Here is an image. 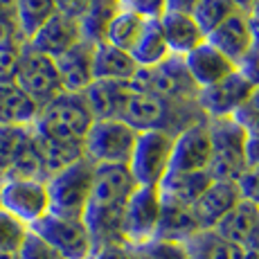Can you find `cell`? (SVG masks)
Listing matches in <instances>:
<instances>
[{"label":"cell","instance_id":"cell-1","mask_svg":"<svg viewBox=\"0 0 259 259\" xmlns=\"http://www.w3.org/2000/svg\"><path fill=\"white\" fill-rule=\"evenodd\" d=\"M131 171L126 165H99L95 167V181L88 198V207L83 212L91 239L97 246L124 241L122 239V219L124 207L136 189Z\"/></svg>","mask_w":259,"mask_h":259},{"label":"cell","instance_id":"cell-2","mask_svg":"<svg viewBox=\"0 0 259 259\" xmlns=\"http://www.w3.org/2000/svg\"><path fill=\"white\" fill-rule=\"evenodd\" d=\"M207 131L212 142V158L207 174L212 181L237 183L239 176L246 171V144L248 133L235 117H219L207 119Z\"/></svg>","mask_w":259,"mask_h":259},{"label":"cell","instance_id":"cell-3","mask_svg":"<svg viewBox=\"0 0 259 259\" xmlns=\"http://www.w3.org/2000/svg\"><path fill=\"white\" fill-rule=\"evenodd\" d=\"M93 122L95 119L88 111L83 95L61 93L46 106H41L38 119L34 124V133L43 138H52V140L83 142Z\"/></svg>","mask_w":259,"mask_h":259},{"label":"cell","instance_id":"cell-4","mask_svg":"<svg viewBox=\"0 0 259 259\" xmlns=\"http://www.w3.org/2000/svg\"><path fill=\"white\" fill-rule=\"evenodd\" d=\"M128 83L136 93L156 95L174 104H196L198 88L189 77L183 57H169L153 68H138Z\"/></svg>","mask_w":259,"mask_h":259},{"label":"cell","instance_id":"cell-5","mask_svg":"<svg viewBox=\"0 0 259 259\" xmlns=\"http://www.w3.org/2000/svg\"><path fill=\"white\" fill-rule=\"evenodd\" d=\"M95 167L97 165H93L88 158H81L63 171L50 176L46 181L50 212L59 214V217L83 219L95 181Z\"/></svg>","mask_w":259,"mask_h":259},{"label":"cell","instance_id":"cell-6","mask_svg":"<svg viewBox=\"0 0 259 259\" xmlns=\"http://www.w3.org/2000/svg\"><path fill=\"white\" fill-rule=\"evenodd\" d=\"M138 131L122 119H95L83 138V153L93 165H128Z\"/></svg>","mask_w":259,"mask_h":259},{"label":"cell","instance_id":"cell-7","mask_svg":"<svg viewBox=\"0 0 259 259\" xmlns=\"http://www.w3.org/2000/svg\"><path fill=\"white\" fill-rule=\"evenodd\" d=\"M29 232L46 241L61 259H91L95 250L83 219L59 217V214L48 212L34 226H29Z\"/></svg>","mask_w":259,"mask_h":259},{"label":"cell","instance_id":"cell-8","mask_svg":"<svg viewBox=\"0 0 259 259\" xmlns=\"http://www.w3.org/2000/svg\"><path fill=\"white\" fill-rule=\"evenodd\" d=\"M174 136L167 131H142L138 133L136 147H133L128 171H131L136 185L140 187H158L169 171V158H171Z\"/></svg>","mask_w":259,"mask_h":259},{"label":"cell","instance_id":"cell-9","mask_svg":"<svg viewBox=\"0 0 259 259\" xmlns=\"http://www.w3.org/2000/svg\"><path fill=\"white\" fill-rule=\"evenodd\" d=\"M14 83H16L23 93H27L38 106H46L48 102H52L54 97H59V95L63 93L54 59L36 52V50L29 48L27 43L21 48Z\"/></svg>","mask_w":259,"mask_h":259},{"label":"cell","instance_id":"cell-10","mask_svg":"<svg viewBox=\"0 0 259 259\" xmlns=\"http://www.w3.org/2000/svg\"><path fill=\"white\" fill-rule=\"evenodd\" d=\"M0 210L16 217L25 226H34L50 212L46 181L0 178Z\"/></svg>","mask_w":259,"mask_h":259},{"label":"cell","instance_id":"cell-11","mask_svg":"<svg viewBox=\"0 0 259 259\" xmlns=\"http://www.w3.org/2000/svg\"><path fill=\"white\" fill-rule=\"evenodd\" d=\"M162 198L158 187H140L133 189L122 219V239L131 246H140L156 237L158 221H160Z\"/></svg>","mask_w":259,"mask_h":259},{"label":"cell","instance_id":"cell-12","mask_svg":"<svg viewBox=\"0 0 259 259\" xmlns=\"http://www.w3.org/2000/svg\"><path fill=\"white\" fill-rule=\"evenodd\" d=\"M252 91H255L252 81L241 70H237L214 86L201 88L196 95V108L205 119L235 117L239 108L248 102Z\"/></svg>","mask_w":259,"mask_h":259},{"label":"cell","instance_id":"cell-13","mask_svg":"<svg viewBox=\"0 0 259 259\" xmlns=\"http://www.w3.org/2000/svg\"><path fill=\"white\" fill-rule=\"evenodd\" d=\"M212 158V142L207 131V119L194 122L174 136L169 171H207ZM167 171V174H169Z\"/></svg>","mask_w":259,"mask_h":259},{"label":"cell","instance_id":"cell-14","mask_svg":"<svg viewBox=\"0 0 259 259\" xmlns=\"http://www.w3.org/2000/svg\"><path fill=\"white\" fill-rule=\"evenodd\" d=\"M219 52H223L235 66L241 68V63L250 57L255 50V32H252L250 16L243 9H237L230 18H226L217 29L207 36Z\"/></svg>","mask_w":259,"mask_h":259},{"label":"cell","instance_id":"cell-15","mask_svg":"<svg viewBox=\"0 0 259 259\" xmlns=\"http://www.w3.org/2000/svg\"><path fill=\"white\" fill-rule=\"evenodd\" d=\"M81 41H83V34H81V23H79V18H70V16H66V14H54V16L29 38L27 46L34 48L36 52L46 54L50 59H57Z\"/></svg>","mask_w":259,"mask_h":259},{"label":"cell","instance_id":"cell-16","mask_svg":"<svg viewBox=\"0 0 259 259\" xmlns=\"http://www.w3.org/2000/svg\"><path fill=\"white\" fill-rule=\"evenodd\" d=\"M183 61H185L189 77L196 83L198 91L214 86V83L223 81L226 77H230V74L239 70V66H235L223 52H219L207 38L198 48H194L189 54H185Z\"/></svg>","mask_w":259,"mask_h":259},{"label":"cell","instance_id":"cell-17","mask_svg":"<svg viewBox=\"0 0 259 259\" xmlns=\"http://www.w3.org/2000/svg\"><path fill=\"white\" fill-rule=\"evenodd\" d=\"M241 201V194L237 189V183L228 181H212V185L203 192V196L192 205V212L196 217L201 230H214L221 223L237 203Z\"/></svg>","mask_w":259,"mask_h":259},{"label":"cell","instance_id":"cell-18","mask_svg":"<svg viewBox=\"0 0 259 259\" xmlns=\"http://www.w3.org/2000/svg\"><path fill=\"white\" fill-rule=\"evenodd\" d=\"M93 54H95L93 43L81 41L74 48L68 50L66 54L54 59L63 93L81 95L95 81L93 79Z\"/></svg>","mask_w":259,"mask_h":259},{"label":"cell","instance_id":"cell-19","mask_svg":"<svg viewBox=\"0 0 259 259\" xmlns=\"http://www.w3.org/2000/svg\"><path fill=\"white\" fill-rule=\"evenodd\" d=\"M158 23H160L162 36H165L171 57H185L205 41V34L201 32V27L192 18V14L165 12L158 18Z\"/></svg>","mask_w":259,"mask_h":259},{"label":"cell","instance_id":"cell-20","mask_svg":"<svg viewBox=\"0 0 259 259\" xmlns=\"http://www.w3.org/2000/svg\"><path fill=\"white\" fill-rule=\"evenodd\" d=\"M88 104L93 119H119L126 97L131 95V83L126 81H93L81 93Z\"/></svg>","mask_w":259,"mask_h":259},{"label":"cell","instance_id":"cell-21","mask_svg":"<svg viewBox=\"0 0 259 259\" xmlns=\"http://www.w3.org/2000/svg\"><path fill=\"white\" fill-rule=\"evenodd\" d=\"M210 185L212 176L207 171H169L158 185V192H160L162 201L192 207Z\"/></svg>","mask_w":259,"mask_h":259},{"label":"cell","instance_id":"cell-22","mask_svg":"<svg viewBox=\"0 0 259 259\" xmlns=\"http://www.w3.org/2000/svg\"><path fill=\"white\" fill-rule=\"evenodd\" d=\"M138 72V63L124 50L111 43L95 46L93 54V79L95 81H131Z\"/></svg>","mask_w":259,"mask_h":259},{"label":"cell","instance_id":"cell-23","mask_svg":"<svg viewBox=\"0 0 259 259\" xmlns=\"http://www.w3.org/2000/svg\"><path fill=\"white\" fill-rule=\"evenodd\" d=\"M38 113H41V106L16 83L0 86V126L29 128L36 124Z\"/></svg>","mask_w":259,"mask_h":259},{"label":"cell","instance_id":"cell-24","mask_svg":"<svg viewBox=\"0 0 259 259\" xmlns=\"http://www.w3.org/2000/svg\"><path fill=\"white\" fill-rule=\"evenodd\" d=\"M183 246L189 259H250L246 248L219 235L217 230H198Z\"/></svg>","mask_w":259,"mask_h":259},{"label":"cell","instance_id":"cell-25","mask_svg":"<svg viewBox=\"0 0 259 259\" xmlns=\"http://www.w3.org/2000/svg\"><path fill=\"white\" fill-rule=\"evenodd\" d=\"M34 131V126H32ZM34 142H36L38 156L43 162V174L46 181L54 174L63 171L66 167L79 162L81 158H86L83 153V142H66V140H52V138H43L38 133H34Z\"/></svg>","mask_w":259,"mask_h":259},{"label":"cell","instance_id":"cell-26","mask_svg":"<svg viewBox=\"0 0 259 259\" xmlns=\"http://www.w3.org/2000/svg\"><path fill=\"white\" fill-rule=\"evenodd\" d=\"M198 230H201V226H198L192 207L162 201L160 221H158V230H156V237L153 239H167V241L185 243L187 239H192Z\"/></svg>","mask_w":259,"mask_h":259},{"label":"cell","instance_id":"cell-27","mask_svg":"<svg viewBox=\"0 0 259 259\" xmlns=\"http://www.w3.org/2000/svg\"><path fill=\"white\" fill-rule=\"evenodd\" d=\"M119 9H122L119 0H91L88 9L83 12V16L79 18L83 41L93 43V46L106 43L108 27H111L113 18L119 14Z\"/></svg>","mask_w":259,"mask_h":259},{"label":"cell","instance_id":"cell-28","mask_svg":"<svg viewBox=\"0 0 259 259\" xmlns=\"http://www.w3.org/2000/svg\"><path fill=\"white\" fill-rule=\"evenodd\" d=\"M257 223H259V205L241 198V201L221 219V223H219L214 230L226 239H230V241L246 248L248 239H250L252 230L257 228Z\"/></svg>","mask_w":259,"mask_h":259},{"label":"cell","instance_id":"cell-29","mask_svg":"<svg viewBox=\"0 0 259 259\" xmlns=\"http://www.w3.org/2000/svg\"><path fill=\"white\" fill-rule=\"evenodd\" d=\"M128 54H131L133 61L138 63V68H153L171 57L165 36H162L160 23L147 21V27H144V32L140 34L138 43L133 46V50Z\"/></svg>","mask_w":259,"mask_h":259},{"label":"cell","instance_id":"cell-30","mask_svg":"<svg viewBox=\"0 0 259 259\" xmlns=\"http://www.w3.org/2000/svg\"><path fill=\"white\" fill-rule=\"evenodd\" d=\"M147 21L149 18L140 16L136 9L122 7L117 16L113 18L111 27H108L106 43L124 50V52H131L133 46L138 43V38H140V34L144 32V27H147Z\"/></svg>","mask_w":259,"mask_h":259},{"label":"cell","instance_id":"cell-31","mask_svg":"<svg viewBox=\"0 0 259 259\" xmlns=\"http://www.w3.org/2000/svg\"><path fill=\"white\" fill-rule=\"evenodd\" d=\"M57 14L52 0H16V25L23 43H27Z\"/></svg>","mask_w":259,"mask_h":259},{"label":"cell","instance_id":"cell-32","mask_svg":"<svg viewBox=\"0 0 259 259\" xmlns=\"http://www.w3.org/2000/svg\"><path fill=\"white\" fill-rule=\"evenodd\" d=\"M237 5L232 0H198L192 9V18L201 27V32L205 34V38L210 36L214 29L219 27L226 18H230L237 12Z\"/></svg>","mask_w":259,"mask_h":259},{"label":"cell","instance_id":"cell-33","mask_svg":"<svg viewBox=\"0 0 259 259\" xmlns=\"http://www.w3.org/2000/svg\"><path fill=\"white\" fill-rule=\"evenodd\" d=\"M29 138H32V126H0V178L9 171V167L14 165Z\"/></svg>","mask_w":259,"mask_h":259},{"label":"cell","instance_id":"cell-34","mask_svg":"<svg viewBox=\"0 0 259 259\" xmlns=\"http://www.w3.org/2000/svg\"><path fill=\"white\" fill-rule=\"evenodd\" d=\"M29 235V228L16 217L0 210V250L18 252L23 248L25 239Z\"/></svg>","mask_w":259,"mask_h":259},{"label":"cell","instance_id":"cell-35","mask_svg":"<svg viewBox=\"0 0 259 259\" xmlns=\"http://www.w3.org/2000/svg\"><path fill=\"white\" fill-rule=\"evenodd\" d=\"M133 248L138 252V259H189L183 243L167 241V239H151Z\"/></svg>","mask_w":259,"mask_h":259},{"label":"cell","instance_id":"cell-36","mask_svg":"<svg viewBox=\"0 0 259 259\" xmlns=\"http://www.w3.org/2000/svg\"><path fill=\"white\" fill-rule=\"evenodd\" d=\"M25 43L21 41H9L0 46V86L5 83H14L18 68V57H21V48Z\"/></svg>","mask_w":259,"mask_h":259},{"label":"cell","instance_id":"cell-37","mask_svg":"<svg viewBox=\"0 0 259 259\" xmlns=\"http://www.w3.org/2000/svg\"><path fill=\"white\" fill-rule=\"evenodd\" d=\"M235 119L246 128L248 136L259 133V86H255V91H252V95L248 97V102L239 108Z\"/></svg>","mask_w":259,"mask_h":259},{"label":"cell","instance_id":"cell-38","mask_svg":"<svg viewBox=\"0 0 259 259\" xmlns=\"http://www.w3.org/2000/svg\"><path fill=\"white\" fill-rule=\"evenodd\" d=\"M18 259H61V257H59L46 241H41L36 235L29 232L23 248L18 250Z\"/></svg>","mask_w":259,"mask_h":259},{"label":"cell","instance_id":"cell-39","mask_svg":"<svg viewBox=\"0 0 259 259\" xmlns=\"http://www.w3.org/2000/svg\"><path fill=\"white\" fill-rule=\"evenodd\" d=\"M237 189L243 201L259 205V167H246V171L237 181Z\"/></svg>","mask_w":259,"mask_h":259},{"label":"cell","instance_id":"cell-40","mask_svg":"<svg viewBox=\"0 0 259 259\" xmlns=\"http://www.w3.org/2000/svg\"><path fill=\"white\" fill-rule=\"evenodd\" d=\"M91 259H138V252L131 243L115 241V243H104L93 250Z\"/></svg>","mask_w":259,"mask_h":259},{"label":"cell","instance_id":"cell-41","mask_svg":"<svg viewBox=\"0 0 259 259\" xmlns=\"http://www.w3.org/2000/svg\"><path fill=\"white\" fill-rule=\"evenodd\" d=\"M131 9H136L140 16L149 21H158L167 12V0H136Z\"/></svg>","mask_w":259,"mask_h":259},{"label":"cell","instance_id":"cell-42","mask_svg":"<svg viewBox=\"0 0 259 259\" xmlns=\"http://www.w3.org/2000/svg\"><path fill=\"white\" fill-rule=\"evenodd\" d=\"M88 3L91 0H52L57 14H66L70 18H81L83 12L88 9Z\"/></svg>","mask_w":259,"mask_h":259},{"label":"cell","instance_id":"cell-43","mask_svg":"<svg viewBox=\"0 0 259 259\" xmlns=\"http://www.w3.org/2000/svg\"><path fill=\"white\" fill-rule=\"evenodd\" d=\"M239 70H241L248 79H250L252 86H259V48L252 50L250 57H248L246 61L241 63V68H239Z\"/></svg>","mask_w":259,"mask_h":259},{"label":"cell","instance_id":"cell-44","mask_svg":"<svg viewBox=\"0 0 259 259\" xmlns=\"http://www.w3.org/2000/svg\"><path fill=\"white\" fill-rule=\"evenodd\" d=\"M246 158H248V167H259V133L248 136Z\"/></svg>","mask_w":259,"mask_h":259},{"label":"cell","instance_id":"cell-45","mask_svg":"<svg viewBox=\"0 0 259 259\" xmlns=\"http://www.w3.org/2000/svg\"><path fill=\"white\" fill-rule=\"evenodd\" d=\"M9 41H21L23 43L21 34H18V27L12 25V23L0 21V46H3V43H9Z\"/></svg>","mask_w":259,"mask_h":259},{"label":"cell","instance_id":"cell-46","mask_svg":"<svg viewBox=\"0 0 259 259\" xmlns=\"http://www.w3.org/2000/svg\"><path fill=\"white\" fill-rule=\"evenodd\" d=\"M0 21L16 25V0H0Z\"/></svg>","mask_w":259,"mask_h":259},{"label":"cell","instance_id":"cell-47","mask_svg":"<svg viewBox=\"0 0 259 259\" xmlns=\"http://www.w3.org/2000/svg\"><path fill=\"white\" fill-rule=\"evenodd\" d=\"M198 0H167V12H181V14H192L194 5Z\"/></svg>","mask_w":259,"mask_h":259},{"label":"cell","instance_id":"cell-48","mask_svg":"<svg viewBox=\"0 0 259 259\" xmlns=\"http://www.w3.org/2000/svg\"><path fill=\"white\" fill-rule=\"evenodd\" d=\"M248 16H250V25H252V32H255V48H259V0L250 7V12H248Z\"/></svg>","mask_w":259,"mask_h":259},{"label":"cell","instance_id":"cell-49","mask_svg":"<svg viewBox=\"0 0 259 259\" xmlns=\"http://www.w3.org/2000/svg\"><path fill=\"white\" fill-rule=\"evenodd\" d=\"M246 250L250 252V255H259V223H257V228H255V230H252L250 239H248V243H246Z\"/></svg>","mask_w":259,"mask_h":259},{"label":"cell","instance_id":"cell-50","mask_svg":"<svg viewBox=\"0 0 259 259\" xmlns=\"http://www.w3.org/2000/svg\"><path fill=\"white\" fill-rule=\"evenodd\" d=\"M232 3H235L239 9H243V12H250V7L257 3V0H232Z\"/></svg>","mask_w":259,"mask_h":259},{"label":"cell","instance_id":"cell-51","mask_svg":"<svg viewBox=\"0 0 259 259\" xmlns=\"http://www.w3.org/2000/svg\"><path fill=\"white\" fill-rule=\"evenodd\" d=\"M0 259H18V252H5V250H0Z\"/></svg>","mask_w":259,"mask_h":259},{"label":"cell","instance_id":"cell-52","mask_svg":"<svg viewBox=\"0 0 259 259\" xmlns=\"http://www.w3.org/2000/svg\"><path fill=\"white\" fill-rule=\"evenodd\" d=\"M119 3H122V7H133V3H136V0H119Z\"/></svg>","mask_w":259,"mask_h":259}]
</instances>
